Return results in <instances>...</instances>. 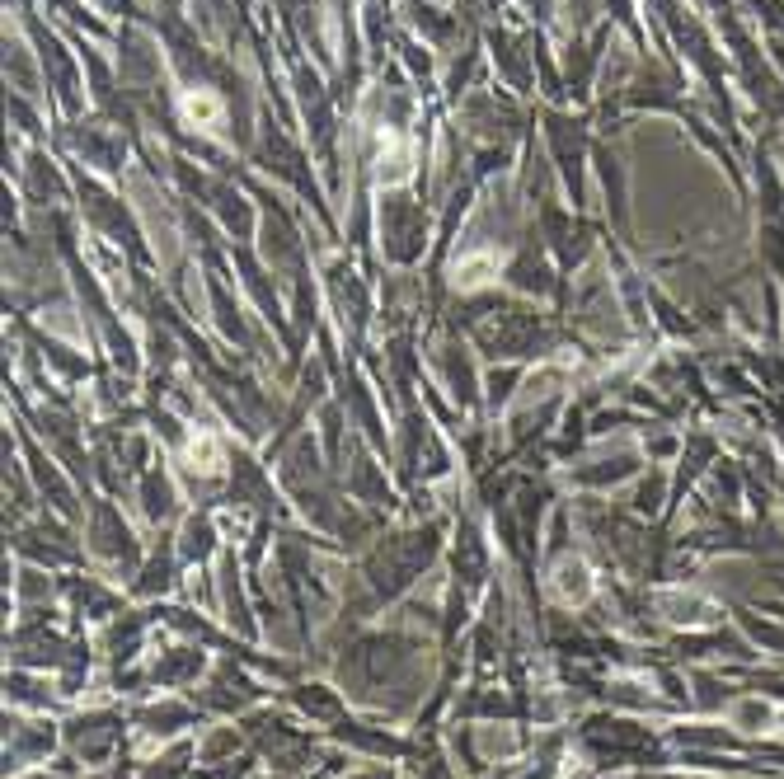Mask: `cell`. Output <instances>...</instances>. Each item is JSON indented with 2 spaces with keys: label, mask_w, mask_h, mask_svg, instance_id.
I'll list each match as a JSON object with an SVG mask.
<instances>
[{
  "label": "cell",
  "mask_w": 784,
  "mask_h": 779,
  "mask_svg": "<svg viewBox=\"0 0 784 779\" xmlns=\"http://www.w3.org/2000/svg\"><path fill=\"white\" fill-rule=\"evenodd\" d=\"M179 113H184L188 127H202V132H216L221 127V118H226V104L216 99L212 90H188L184 99H179Z\"/></svg>",
  "instance_id": "obj_1"
},
{
  "label": "cell",
  "mask_w": 784,
  "mask_h": 779,
  "mask_svg": "<svg viewBox=\"0 0 784 779\" xmlns=\"http://www.w3.org/2000/svg\"><path fill=\"white\" fill-rule=\"evenodd\" d=\"M489 277H498V254H465L461 263H456V287H465V291H475V287H484Z\"/></svg>",
  "instance_id": "obj_2"
},
{
  "label": "cell",
  "mask_w": 784,
  "mask_h": 779,
  "mask_svg": "<svg viewBox=\"0 0 784 779\" xmlns=\"http://www.w3.org/2000/svg\"><path fill=\"white\" fill-rule=\"evenodd\" d=\"M554 592H559V601H587V592H592L587 568L578 559H564V564L554 568Z\"/></svg>",
  "instance_id": "obj_3"
},
{
  "label": "cell",
  "mask_w": 784,
  "mask_h": 779,
  "mask_svg": "<svg viewBox=\"0 0 784 779\" xmlns=\"http://www.w3.org/2000/svg\"><path fill=\"white\" fill-rule=\"evenodd\" d=\"M188 460H193V470H221V442H216L212 432H198L193 442H188Z\"/></svg>",
  "instance_id": "obj_4"
}]
</instances>
